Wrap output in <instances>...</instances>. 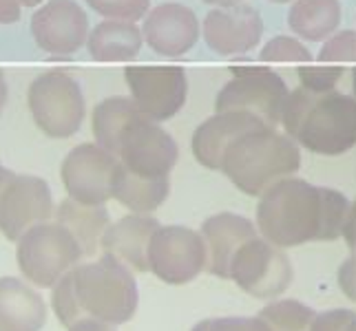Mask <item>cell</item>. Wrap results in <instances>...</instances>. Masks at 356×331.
I'll return each instance as SVG.
<instances>
[{
    "mask_svg": "<svg viewBox=\"0 0 356 331\" xmlns=\"http://www.w3.org/2000/svg\"><path fill=\"white\" fill-rule=\"evenodd\" d=\"M341 239L348 243L350 254H356V199L350 201V210L346 217V223L341 230Z\"/></svg>",
    "mask_w": 356,
    "mask_h": 331,
    "instance_id": "obj_34",
    "label": "cell"
},
{
    "mask_svg": "<svg viewBox=\"0 0 356 331\" xmlns=\"http://www.w3.org/2000/svg\"><path fill=\"white\" fill-rule=\"evenodd\" d=\"M200 20L195 11L179 3H164L149 9L142 27V38L155 53L181 58L200 40Z\"/></svg>",
    "mask_w": 356,
    "mask_h": 331,
    "instance_id": "obj_16",
    "label": "cell"
},
{
    "mask_svg": "<svg viewBox=\"0 0 356 331\" xmlns=\"http://www.w3.org/2000/svg\"><path fill=\"white\" fill-rule=\"evenodd\" d=\"M261 62H299L308 65L312 62L310 49L303 44V40L294 35H275L270 38L259 51Z\"/></svg>",
    "mask_w": 356,
    "mask_h": 331,
    "instance_id": "obj_27",
    "label": "cell"
},
{
    "mask_svg": "<svg viewBox=\"0 0 356 331\" xmlns=\"http://www.w3.org/2000/svg\"><path fill=\"white\" fill-rule=\"evenodd\" d=\"M339 287L350 300L356 303V254H350L339 267Z\"/></svg>",
    "mask_w": 356,
    "mask_h": 331,
    "instance_id": "obj_33",
    "label": "cell"
},
{
    "mask_svg": "<svg viewBox=\"0 0 356 331\" xmlns=\"http://www.w3.org/2000/svg\"><path fill=\"white\" fill-rule=\"evenodd\" d=\"M292 139L323 157L350 153L356 148V97L341 91L318 95Z\"/></svg>",
    "mask_w": 356,
    "mask_h": 331,
    "instance_id": "obj_4",
    "label": "cell"
},
{
    "mask_svg": "<svg viewBox=\"0 0 356 331\" xmlns=\"http://www.w3.org/2000/svg\"><path fill=\"white\" fill-rule=\"evenodd\" d=\"M352 89H354V93H352V95L356 97V69L352 71Z\"/></svg>",
    "mask_w": 356,
    "mask_h": 331,
    "instance_id": "obj_41",
    "label": "cell"
},
{
    "mask_svg": "<svg viewBox=\"0 0 356 331\" xmlns=\"http://www.w3.org/2000/svg\"><path fill=\"white\" fill-rule=\"evenodd\" d=\"M56 219L60 226H65L71 237L78 241L84 256H93L100 248L102 235L111 226V219L104 205H87L73 199H65L58 205Z\"/></svg>",
    "mask_w": 356,
    "mask_h": 331,
    "instance_id": "obj_24",
    "label": "cell"
},
{
    "mask_svg": "<svg viewBox=\"0 0 356 331\" xmlns=\"http://www.w3.org/2000/svg\"><path fill=\"white\" fill-rule=\"evenodd\" d=\"M20 3L18 0H0V24H14L20 20Z\"/></svg>",
    "mask_w": 356,
    "mask_h": 331,
    "instance_id": "obj_35",
    "label": "cell"
},
{
    "mask_svg": "<svg viewBox=\"0 0 356 331\" xmlns=\"http://www.w3.org/2000/svg\"><path fill=\"white\" fill-rule=\"evenodd\" d=\"M232 78L217 93L215 108L239 110L266 121L268 126H279L281 108L288 97V84L270 67H232Z\"/></svg>",
    "mask_w": 356,
    "mask_h": 331,
    "instance_id": "obj_7",
    "label": "cell"
},
{
    "mask_svg": "<svg viewBox=\"0 0 356 331\" xmlns=\"http://www.w3.org/2000/svg\"><path fill=\"white\" fill-rule=\"evenodd\" d=\"M138 117H142V113L131 97H122V95L106 97V100H102L93 110L95 144L100 146V148H104L106 153L118 157L122 137H124L127 128Z\"/></svg>",
    "mask_w": 356,
    "mask_h": 331,
    "instance_id": "obj_25",
    "label": "cell"
},
{
    "mask_svg": "<svg viewBox=\"0 0 356 331\" xmlns=\"http://www.w3.org/2000/svg\"><path fill=\"white\" fill-rule=\"evenodd\" d=\"M20 7H38L40 3H44V0H18Z\"/></svg>",
    "mask_w": 356,
    "mask_h": 331,
    "instance_id": "obj_40",
    "label": "cell"
},
{
    "mask_svg": "<svg viewBox=\"0 0 356 331\" xmlns=\"http://www.w3.org/2000/svg\"><path fill=\"white\" fill-rule=\"evenodd\" d=\"M206 267L200 232L186 226H159L149 243V269L168 285H186Z\"/></svg>",
    "mask_w": 356,
    "mask_h": 331,
    "instance_id": "obj_9",
    "label": "cell"
},
{
    "mask_svg": "<svg viewBox=\"0 0 356 331\" xmlns=\"http://www.w3.org/2000/svg\"><path fill=\"white\" fill-rule=\"evenodd\" d=\"M191 331H270L259 316H224V318H206Z\"/></svg>",
    "mask_w": 356,
    "mask_h": 331,
    "instance_id": "obj_31",
    "label": "cell"
},
{
    "mask_svg": "<svg viewBox=\"0 0 356 331\" xmlns=\"http://www.w3.org/2000/svg\"><path fill=\"white\" fill-rule=\"evenodd\" d=\"M7 104V82H5V73L0 71V113Z\"/></svg>",
    "mask_w": 356,
    "mask_h": 331,
    "instance_id": "obj_38",
    "label": "cell"
},
{
    "mask_svg": "<svg viewBox=\"0 0 356 331\" xmlns=\"http://www.w3.org/2000/svg\"><path fill=\"white\" fill-rule=\"evenodd\" d=\"M343 73H346V67L339 65H301L299 67V80L301 87L308 89L316 95H323L330 91H337V84L341 82Z\"/></svg>",
    "mask_w": 356,
    "mask_h": 331,
    "instance_id": "obj_29",
    "label": "cell"
},
{
    "mask_svg": "<svg viewBox=\"0 0 356 331\" xmlns=\"http://www.w3.org/2000/svg\"><path fill=\"white\" fill-rule=\"evenodd\" d=\"M14 177V173H11V170H7V168H3L0 166V192H3V188L7 186V181Z\"/></svg>",
    "mask_w": 356,
    "mask_h": 331,
    "instance_id": "obj_39",
    "label": "cell"
},
{
    "mask_svg": "<svg viewBox=\"0 0 356 331\" xmlns=\"http://www.w3.org/2000/svg\"><path fill=\"white\" fill-rule=\"evenodd\" d=\"M348 331H356V316H354V321L350 323V327H348Z\"/></svg>",
    "mask_w": 356,
    "mask_h": 331,
    "instance_id": "obj_43",
    "label": "cell"
},
{
    "mask_svg": "<svg viewBox=\"0 0 356 331\" xmlns=\"http://www.w3.org/2000/svg\"><path fill=\"white\" fill-rule=\"evenodd\" d=\"M157 228L159 221L149 214H127L106 228L100 248L135 272H149V243Z\"/></svg>",
    "mask_w": 356,
    "mask_h": 331,
    "instance_id": "obj_19",
    "label": "cell"
},
{
    "mask_svg": "<svg viewBox=\"0 0 356 331\" xmlns=\"http://www.w3.org/2000/svg\"><path fill=\"white\" fill-rule=\"evenodd\" d=\"M54 217V197L49 183L33 175H16L0 192V235L18 241L29 228Z\"/></svg>",
    "mask_w": 356,
    "mask_h": 331,
    "instance_id": "obj_13",
    "label": "cell"
},
{
    "mask_svg": "<svg viewBox=\"0 0 356 331\" xmlns=\"http://www.w3.org/2000/svg\"><path fill=\"white\" fill-rule=\"evenodd\" d=\"M54 312L65 327L93 318L124 325L138 309V285L127 265L102 254L93 263L76 265L54 285Z\"/></svg>",
    "mask_w": 356,
    "mask_h": 331,
    "instance_id": "obj_2",
    "label": "cell"
},
{
    "mask_svg": "<svg viewBox=\"0 0 356 331\" xmlns=\"http://www.w3.org/2000/svg\"><path fill=\"white\" fill-rule=\"evenodd\" d=\"M341 20V0H294L288 11V27L305 42L327 40L339 31Z\"/></svg>",
    "mask_w": 356,
    "mask_h": 331,
    "instance_id": "obj_22",
    "label": "cell"
},
{
    "mask_svg": "<svg viewBox=\"0 0 356 331\" xmlns=\"http://www.w3.org/2000/svg\"><path fill=\"white\" fill-rule=\"evenodd\" d=\"M93 11L106 20L138 22L151 9V0H84Z\"/></svg>",
    "mask_w": 356,
    "mask_h": 331,
    "instance_id": "obj_30",
    "label": "cell"
},
{
    "mask_svg": "<svg viewBox=\"0 0 356 331\" xmlns=\"http://www.w3.org/2000/svg\"><path fill=\"white\" fill-rule=\"evenodd\" d=\"M219 170L248 194H261L277 181L294 177L301 170V148L275 126H259L243 133L228 146Z\"/></svg>",
    "mask_w": 356,
    "mask_h": 331,
    "instance_id": "obj_3",
    "label": "cell"
},
{
    "mask_svg": "<svg viewBox=\"0 0 356 331\" xmlns=\"http://www.w3.org/2000/svg\"><path fill=\"white\" fill-rule=\"evenodd\" d=\"M118 168V157L97 144L76 146L63 162V183L69 199L87 205H104L111 199V183Z\"/></svg>",
    "mask_w": 356,
    "mask_h": 331,
    "instance_id": "obj_12",
    "label": "cell"
},
{
    "mask_svg": "<svg viewBox=\"0 0 356 331\" xmlns=\"http://www.w3.org/2000/svg\"><path fill=\"white\" fill-rule=\"evenodd\" d=\"M69 331H115L113 325H106L102 321H93V318H84L69 327Z\"/></svg>",
    "mask_w": 356,
    "mask_h": 331,
    "instance_id": "obj_36",
    "label": "cell"
},
{
    "mask_svg": "<svg viewBox=\"0 0 356 331\" xmlns=\"http://www.w3.org/2000/svg\"><path fill=\"white\" fill-rule=\"evenodd\" d=\"M16 243L20 272L38 287H54L84 256L78 241L58 221L29 228Z\"/></svg>",
    "mask_w": 356,
    "mask_h": 331,
    "instance_id": "obj_5",
    "label": "cell"
},
{
    "mask_svg": "<svg viewBox=\"0 0 356 331\" xmlns=\"http://www.w3.org/2000/svg\"><path fill=\"white\" fill-rule=\"evenodd\" d=\"M27 102L31 117L44 135L67 139L84 121V97L80 84L65 71H47L29 84Z\"/></svg>",
    "mask_w": 356,
    "mask_h": 331,
    "instance_id": "obj_6",
    "label": "cell"
},
{
    "mask_svg": "<svg viewBox=\"0 0 356 331\" xmlns=\"http://www.w3.org/2000/svg\"><path fill=\"white\" fill-rule=\"evenodd\" d=\"M354 316L356 312L352 309H330L323 314H316L310 331H348Z\"/></svg>",
    "mask_w": 356,
    "mask_h": 331,
    "instance_id": "obj_32",
    "label": "cell"
},
{
    "mask_svg": "<svg viewBox=\"0 0 356 331\" xmlns=\"http://www.w3.org/2000/svg\"><path fill=\"white\" fill-rule=\"evenodd\" d=\"M228 278L250 296L270 300L290 287L292 263L284 250L257 235L232 256Z\"/></svg>",
    "mask_w": 356,
    "mask_h": 331,
    "instance_id": "obj_8",
    "label": "cell"
},
{
    "mask_svg": "<svg viewBox=\"0 0 356 331\" xmlns=\"http://www.w3.org/2000/svg\"><path fill=\"white\" fill-rule=\"evenodd\" d=\"M268 126L259 117L239 113V110H222L208 117L193 133V155L195 159L211 170H219L228 146L241 137L243 133Z\"/></svg>",
    "mask_w": 356,
    "mask_h": 331,
    "instance_id": "obj_18",
    "label": "cell"
},
{
    "mask_svg": "<svg viewBox=\"0 0 356 331\" xmlns=\"http://www.w3.org/2000/svg\"><path fill=\"white\" fill-rule=\"evenodd\" d=\"M31 35L42 51L67 58L87 44L89 18L73 0H49L31 18Z\"/></svg>",
    "mask_w": 356,
    "mask_h": 331,
    "instance_id": "obj_14",
    "label": "cell"
},
{
    "mask_svg": "<svg viewBox=\"0 0 356 331\" xmlns=\"http://www.w3.org/2000/svg\"><path fill=\"white\" fill-rule=\"evenodd\" d=\"M350 199L341 190L286 177L270 186L257 203V232L277 248L341 239Z\"/></svg>",
    "mask_w": 356,
    "mask_h": 331,
    "instance_id": "obj_1",
    "label": "cell"
},
{
    "mask_svg": "<svg viewBox=\"0 0 356 331\" xmlns=\"http://www.w3.org/2000/svg\"><path fill=\"white\" fill-rule=\"evenodd\" d=\"M202 239L206 248V272L217 278L230 276L232 256L245 241L254 239L259 232L250 219L235 212H219L202 223Z\"/></svg>",
    "mask_w": 356,
    "mask_h": 331,
    "instance_id": "obj_17",
    "label": "cell"
},
{
    "mask_svg": "<svg viewBox=\"0 0 356 331\" xmlns=\"http://www.w3.org/2000/svg\"><path fill=\"white\" fill-rule=\"evenodd\" d=\"M270 331H310L316 312L294 298L273 300L257 314Z\"/></svg>",
    "mask_w": 356,
    "mask_h": 331,
    "instance_id": "obj_26",
    "label": "cell"
},
{
    "mask_svg": "<svg viewBox=\"0 0 356 331\" xmlns=\"http://www.w3.org/2000/svg\"><path fill=\"white\" fill-rule=\"evenodd\" d=\"M202 33L206 44L219 56L250 53L264 38V18L254 7L235 5L208 11Z\"/></svg>",
    "mask_w": 356,
    "mask_h": 331,
    "instance_id": "obj_15",
    "label": "cell"
},
{
    "mask_svg": "<svg viewBox=\"0 0 356 331\" xmlns=\"http://www.w3.org/2000/svg\"><path fill=\"white\" fill-rule=\"evenodd\" d=\"M142 29L135 22L102 20L89 33L87 46L97 62H131L142 49Z\"/></svg>",
    "mask_w": 356,
    "mask_h": 331,
    "instance_id": "obj_21",
    "label": "cell"
},
{
    "mask_svg": "<svg viewBox=\"0 0 356 331\" xmlns=\"http://www.w3.org/2000/svg\"><path fill=\"white\" fill-rule=\"evenodd\" d=\"M168 190H170L168 177L135 175L118 162L113 183H111V197L118 199L122 205H127L135 214H149L157 210L166 201Z\"/></svg>",
    "mask_w": 356,
    "mask_h": 331,
    "instance_id": "obj_23",
    "label": "cell"
},
{
    "mask_svg": "<svg viewBox=\"0 0 356 331\" xmlns=\"http://www.w3.org/2000/svg\"><path fill=\"white\" fill-rule=\"evenodd\" d=\"M270 3H277V5H284V3H294V0H270Z\"/></svg>",
    "mask_w": 356,
    "mask_h": 331,
    "instance_id": "obj_42",
    "label": "cell"
},
{
    "mask_svg": "<svg viewBox=\"0 0 356 331\" xmlns=\"http://www.w3.org/2000/svg\"><path fill=\"white\" fill-rule=\"evenodd\" d=\"M177 159V142L146 115L138 117L127 128L118 151V162L142 177H168Z\"/></svg>",
    "mask_w": 356,
    "mask_h": 331,
    "instance_id": "obj_11",
    "label": "cell"
},
{
    "mask_svg": "<svg viewBox=\"0 0 356 331\" xmlns=\"http://www.w3.org/2000/svg\"><path fill=\"white\" fill-rule=\"evenodd\" d=\"M316 60L339 67L356 65V29H341L330 35L327 40H323Z\"/></svg>",
    "mask_w": 356,
    "mask_h": 331,
    "instance_id": "obj_28",
    "label": "cell"
},
{
    "mask_svg": "<svg viewBox=\"0 0 356 331\" xmlns=\"http://www.w3.org/2000/svg\"><path fill=\"white\" fill-rule=\"evenodd\" d=\"M47 321V305L27 283L0 278V331H40Z\"/></svg>",
    "mask_w": 356,
    "mask_h": 331,
    "instance_id": "obj_20",
    "label": "cell"
},
{
    "mask_svg": "<svg viewBox=\"0 0 356 331\" xmlns=\"http://www.w3.org/2000/svg\"><path fill=\"white\" fill-rule=\"evenodd\" d=\"M206 5H213L215 9H226V7H235L241 5L243 0H204Z\"/></svg>",
    "mask_w": 356,
    "mask_h": 331,
    "instance_id": "obj_37",
    "label": "cell"
},
{
    "mask_svg": "<svg viewBox=\"0 0 356 331\" xmlns=\"http://www.w3.org/2000/svg\"><path fill=\"white\" fill-rule=\"evenodd\" d=\"M124 78L131 100L153 121L175 117L188 95V80L181 67H127Z\"/></svg>",
    "mask_w": 356,
    "mask_h": 331,
    "instance_id": "obj_10",
    "label": "cell"
}]
</instances>
